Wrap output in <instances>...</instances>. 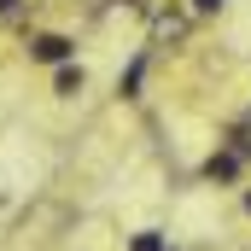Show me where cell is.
I'll list each match as a JSON object with an SVG mask.
<instances>
[{"mask_svg":"<svg viewBox=\"0 0 251 251\" xmlns=\"http://www.w3.org/2000/svg\"><path fill=\"white\" fill-rule=\"evenodd\" d=\"M234 152H240V158H251V128H240V134H234Z\"/></svg>","mask_w":251,"mask_h":251,"instance_id":"obj_5","label":"cell"},{"mask_svg":"<svg viewBox=\"0 0 251 251\" xmlns=\"http://www.w3.org/2000/svg\"><path fill=\"white\" fill-rule=\"evenodd\" d=\"M12 6H18V0H0V12H12Z\"/></svg>","mask_w":251,"mask_h":251,"instance_id":"obj_7","label":"cell"},{"mask_svg":"<svg viewBox=\"0 0 251 251\" xmlns=\"http://www.w3.org/2000/svg\"><path fill=\"white\" fill-rule=\"evenodd\" d=\"M246 210H251V193H246Z\"/></svg>","mask_w":251,"mask_h":251,"instance_id":"obj_8","label":"cell"},{"mask_svg":"<svg viewBox=\"0 0 251 251\" xmlns=\"http://www.w3.org/2000/svg\"><path fill=\"white\" fill-rule=\"evenodd\" d=\"M53 94H82V64H59V76H53Z\"/></svg>","mask_w":251,"mask_h":251,"instance_id":"obj_3","label":"cell"},{"mask_svg":"<svg viewBox=\"0 0 251 251\" xmlns=\"http://www.w3.org/2000/svg\"><path fill=\"white\" fill-rule=\"evenodd\" d=\"M29 53H35L41 64H70V53H76V47H70L64 35H35V41H29Z\"/></svg>","mask_w":251,"mask_h":251,"instance_id":"obj_1","label":"cell"},{"mask_svg":"<svg viewBox=\"0 0 251 251\" xmlns=\"http://www.w3.org/2000/svg\"><path fill=\"white\" fill-rule=\"evenodd\" d=\"M240 164H246V158L228 146V152H216V158L204 164V176H210V181H234V176H240Z\"/></svg>","mask_w":251,"mask_h":251,"instance_id":"obj_2","label":"cell"},{"mask_svg":"<svg viewBox=\"0 0 251 251\" xmlns=\"http://www.w3.org/2000/svg\"><path fill=\"white\" fill-rule=\"evenodd\" d=\"M128 251H164V240H158V234H134V246Z\"/></svg>","mask_w":251,"mask_h":251,"instance_id":"obj_4","label":"cell"},{"mask_svg":"<svg viewBox=\"0 0 251 251\" xmlns=\"http://www.w3.org/2000/svg\"><path fill=\"white\" fill-rule=\"evenodd\" d=\"M193 12H222V6H228V0H187Z\"/></svg>","mask_w":251,"mask_h":251,"instance_id":"obj_6","label":"cell"}]
</instances>
